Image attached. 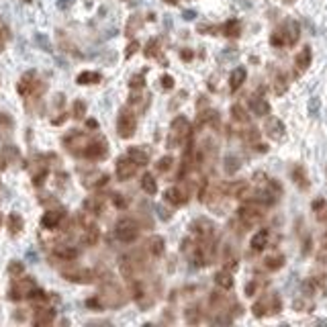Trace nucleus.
<instances>
[{
	"instance_id": "obj_1",
	"label": "nucleus",
	"mask_w": 327,
	"mask_h": 327,
	"mask_svg": "<svg viewBox=\"0 0 327 327\" xmlns=\"http://www.w3.org/2000/svg\"><path fill=\"white\" fill-rule=\"evenodd\" d=\"M115 235H117V239H121L123 244H131L137 239V235H139V225H137L133 219H121L115 227Z\"/></svg>"
},
{
	"instance_id": "obj_2",
	"label": "nucleus",
	"mask_w": 327,
	"mask_h": 327,
	"mask_svg": "<svg viewBox=\"0 0 327 327\" xmlns=\"http://www.w3.org/2000/svg\"><path fill=\"white\" fill-rule=\"evenodd\" d=\"M135 129H137V119L135 115L129 111V109H123L119 113V119H117V131L123 139H129V137L135 135Z\"/></svg>"
},
{
	"instance_id": "obj_3",
	"label": "nucleus",
	"mask_w": 327,
	"mask_h": 327,
	"mask_svg": "<svg viewBox=\"0 0 327 327\" xmlns=\"http://www.w3.org/2000/svg\"><path fill=\"white\" fill-rule=\"evenodd\" d=\"M100 301H102V305H109V307H119V305H123L125 297H123V290L119 288L117 284H109V286H105V288H102Z\"/></svg>"
},
{
	"instance_id": "obj_4",
	"label": "nucleus",
	"mask_w": 327,
	"mask_h": 327,
	"mask_svg": "<svg viewBox=\"0 0 327 327\" xmlns=\"http://www.w3.org/2000/svg\"><path fill=\"white\" fill-rule=\"evenodd\" d=\"M237 219L244 223V227H254L262 221V213H260V209L248 204V206H242V209L237 211Z\"/></svg>"
},
{
	"instance_id": "obj_5",
	"label": "nucleus",
	"mask_w": 327,
	"mask_h": 327,
	"mask_svg": "<svg viewBox=\"0 0 327 327\" xmlns=\"http://www.w3.org/2000/svg\"><path fill=\"white\" fill-rule=\"evenodd\" d=\"M33 288H35V280H33V278H21V280H16L14 282V286L8 290V297L12 299V301H19V299H23L25 295L29 297V292L33 290Z\"/></svg>"
},
{
	"instance_id": "obj_6",
	"label": "nucleus",
	"mask_w": 327,
	"mask_h": 327,
	"mask_svg": "<svg viewBox=\"0 0 327 327\" xmlns=\"http://www.w3.org/2000/svg\"><path fill=\"white\" fill-rule=\"evenodd\" d=\"M82 156L88 158V160H102V158L107 156V143H105V139H92V141H88V145H86L84 151H82Z\"/></svg>"
},
{
	"instance_id": "obj_7",
	"label": "nucleus",
	"mask_w": 327,
	"mask_h": 327,
	"mask_svg": "<svg viewBox=\"0 0 327 327\" xmlns=\"http://www.w3.org/2000/svg\"><path fill=\"white\" fill-rule=\"evenodd\" d=\"M278 33H280V37H282V41H284V45H295L297 41H299V35H301V29H299V25L295 23V21H286L280 29H276Z\"/></svg>"
},
{
	"instance_id": "obj_8",
	"label": "nucleus",
	"mask_w": 327,
	"mask_h": 327,
	"mask_svg": "<svg viewBox=\"0 0 327 327\" xmlns=\"http://www.w3.org/2000/svg\"><path fill=\"white\" fill-rule=\"evenodd\" d=\"M137 168H139V164L133 162L129 156L127 158H121V160L117 162V178L119 180H129L135 172H137Z\"/></svg>"
},
{
	"instance_id": "obj_9",
	"label": "nucleus",
	"mask_w": 327,
	"mask_h": 327,
	"mask_svg": "<svg viewBox=\"0 0 327 327\" xmlns=\"http://www.w3.org/2000/svg\"><path fill=\"white\" fill-rule=\"evenodd\" d=\"M264 131H266V135L270 137V139H274V141H280L282 137H284V123L280 121V119L272 117V119H268V121H266Z\"/></svg>"
},
{
	"instance_id": "obj_10",
	"label": "nucleus",
	"mask_w": 327,
	"mask_h": 327,
	"mask_svg": "<svg viewBox=\"0 0 327 327\" xmlns=\"http://www.w3.org/2000/svg\"><path fill=\"white\" fill-rule=\"evenodd\" d=\"M311 60H313V54H311V47H303L297 58H295V65H297V74H303L309 65H311Z\"/></svg>"
},
{
	"instance_id": "obj_11",
	"label": "nucleus",
	"mask_w": 327,
	"mask_h": 327,
	"mask_svg": "<svg viewBox=\"0 0 327 327\" xmlns=\"http://www.w3.org/2000/svg\"><path fill=\"white\" fill-rule=\"evenodd\" d=\"M246 76H248L246 67H235V70L231 72V76H229V88H231V92L242 88V84L246 82Z\"/></svg>"
},
{
	"instance_id": "obj_12",
	"label": "nucleus",
	"mask_w": 327,
	"mask_h": 327,
	"mask_svg": "<svg viewBox=\"0 0 327 327\" xmlns=\"http://www.w3.org/2000/svg\"><path fill=\"white\" fill-rule=\"evenodd\" d=\"M62 219H64V211H49V213L43 215L41 225H43L45 229H54V227L60 225V221H62Z\"/></svg>"
},
{
	"instance_id": "obj_13",
	"label": "nucleus",
	"mask_w": 327,
	"mask_h": 327,
	"mask_svg": "<svg viewBox=\"0 0 327 327\" xmlns=\"http://www.w3.org/2000/svg\"><path fill=\"white\" fill-rule=\"evenodd\" d=\"M193 231L198 235V237H209L211 233H213V223L211 221H206V219H196L195 223H193Z\"/></svg>"
},
{
	"instance_id": "obj_14",
	"label": "nucleus",
	"mask_w": 327,
	"mask_h": 327,
	"mask_svg": "<svg viewBox=\"0 0 327 327\" xmlns=\"http://www.w3.org/2000/svg\"><path fill=\"white\" fill-rule=\"evenodd\" d=\"M268 239H270V231L268 229H260L254 237H252V250H256V252H262L266 246H268Z\"/></svg>"
},
{
	"instance_id": "obj_15",
	"label": "nucleus",
	"mask_w": 327,
	"mask_h": 327,
	"mask_svg": "<svg viewBox=\"0 0 327 327\" xmlns=\"http://www.w3.org/2000/svg\"><path fill=\"white\" fill-rule=\"evenodd\" d=\"M37 86V80H35V72H29V74H25L23 78H21V84H19V92L23 94V96H27V94H31L33 92V88Z\"/></svg>"
},
{
	"instance_id": "obj_16",
	"label": "nucleus",
	"mask_w": 327,
	"mask_h": 327,
	"mask_svg": "<svg viewBox=\"0 0 327 327\" xmlns=\"http://www.w3.org/2000/svg\"><path fill=\"white\" fill-rule=\"evenodd\" d=\"M166 200L172 202L174 206H180L186 202V193H182L180 188H168L166 191Z\"/></svg>"
},
{
	"instance_id": "obj_17",
	"label": "nucleus",
	"mask_w": 327,
	"mask_h": 327,
	"mask_svg": "<svg viewBox=\"0 0 327 327\" xmlns=\"http://www.w3.org/2000/svg\"><path fill=\"white\" fill-rule=\"evenodd\" d=\"M292 180H295V184L301 188V191H307V188H309V180H307V174H305V170H303L301 166L292 168Z\"/></svg>"
},
{
	"instance_id": "obj_18",
	"label": "nucleus",
	"mask_w": 327,
	"mask_h": 327,
	"mask_svg": "<svg viewBox=\"0 0 327 327\" xmlns=\"http://www.w3.org/2000/svg\"><path fill=\"white\" fill-rule=\"evenodd\" d=\"M252 111L258 117H266V115H270V105L264 98H254L252 100Z\"/></svg>"
},
{
	"instance_id": "obj_19",
	"label": "nucleus",
	"mask_w": 327,
	"mask_h": 327,
	"mask_svg": "<svg viewBox=\"0 0 327 327\" xmlns=\"http://www.w3.org/2000/svg\"><path fill=\"white\" fill-rule=\"evenodd\" d=\"M215 282H217V286L225 288V290L233 288V278H231V274H229V272H225V270H221V272H217V274H215Z\"/></svg>"
},
{
	"instance_id": "obj_20",
	"label": "nucleus",
	"mask_w": 327,
	"mask_h": 327,
	"mask_svg": "<svg viewBox=\"0 0 327 327\" xmlns=\"http://www.w3.org/2000/svg\"><path fill=\"white\" fill-rule=\"evenodd\" d=\"M98 229L94 227V225H86V229H84V235H82V242L86 244V246H94L96 242H98Z\"/></svg>"
},
{
	"instance_id": "obj_21",
	"label": "nucleus",
	"mask_w": 327,
	"mask_h": 327,
	"mask_svg": "<svg viewBox=\"0 0 327 327\" xmlns=\"http://www.w3.org/2000/svg\"><path fill=\"white\" fill-rule=\"evenodd\" d=\"M188 129H191V125H188V119H186V117H176L174 123H172V131H174L178 137L186 135Z\"/></svg>"
},
{
	"instance_id": "obj_22",
	"label": "nucleus",
	"mask_w": 327,
	"mask_h": 327,
	"mask_svg": "<svg viewBox=\"0 0 327 327\" xmlns=\"http://www.w3.org/2000/svg\"><path fill=\"white\" fill-rule=\"evenodd\" d=\"M239 31H242V25H239L237 19H231V21H227L225 25H223V35L225 37H237Z\"/></svg>"
},
{
	"instance_id": "obj_23",
	"label": "nucleus",
	"mask_w": 327,
	"mask_h": 327,
	"mask_svg": "<svg viewBox=\"0 0 327 327\" xmlns=\"http://www.w3.org/2000/svg\"><path fill=\"white\" fill-rule=\"evenodd\" d=\"M127 156L133 160V162H137V164H139V166H145L147 162H149V156H147V153L145 151H141L139 147H131L129 149V153H127Z\"/></svg>"
},
{
	"instance_id": "obj_24",
	"label": "nucleus",
	"mask_w": 327,
	"mask_h": 327,
	"mask_svg": "<svg viewBox=\"0 0 327 327\" xmlns=\"http://www.w3.org/2000/svg\"><path fill=\"white\" fill-rule=\"evenodd\" d=\"M56 319V313L51 311V309H45V311H37V315H35V325H49L51 321Z\"/></svg>"
},
{
	"instance_id": "obj_25",
	"label": "nucleus",
	"mask_w": 327,
	"mask_h": 327,
	"mask_svg": "<svg viewBox=\"0 0 327 327\" xmlns=\"http://www.w3.org/2000/svg\"><path fill=\"white\" fill-rule=\"evenodd\" d=\"M239 166H242V162H239L237 156H227L225 160H223V170H225L227 174H235V172L239 170Z\"/></svg>"
},
{
	"instance_id": "obj_26",
	"label": "nucleus",
	"mask_w": 327,
	"mask_h": 327,
	"mask_svg": "<svg viewBox=\"0 0 327 327\" xmlns=\"http://www.w3.org/2000/svg\"><path fill=\"white\" fill-rule=\"evenodd\" d=\"M252 311H254V315L256 317H264L266 313H270V305H268V297H264V299H260L258 303H254V307H252Z\"/></svg>"
},
{
	"instance_id": "obj_27",
	"label": "nucleus",
	"mask_w": 327,
	"mask_h": 327,
	"mask_svg": "<svg viewBox=\"0 0 327 327\" xmlns=\"http://www.w3.org/2000/svg\"><path fill=\"white\" fill-rule=\"evenodd\" d=\"M21 229H23V217L16 215V213H12V215L8 217V231H10L12 235H16V233H21Z\"/></svg>"
},
{
	"instance_id": "obj_28",
	"label": "nucleus",
	"mask_w": 327,
	"mask_h": 327,
	"mask_svg": "<svg viewBox=\"0 0 327 327\" xmlns=\"http://www.w3.org/2000/svg\"><path fill=\"white\" fill-rule=\"evenodd\" d=\"M141 188H143L147 195H156V193H158V182L153 180L151 174H145V176L141 178Z\"/></svg>"
},
{
	"instance_id": "obj_29",
	"label": "nucleus",
	"mask_w": 327,
	"mask_h": 327,
	"mask_svg": "<svg viewBox=\"0 0 327 327\" xmlns=\"http://www.w3.org/2000/svg\"><path fill=\"white\" fill-rule=\"evenodd\" d=\"M231 119H233V121H239V123H248L250 121V117L246 115V109L242 105H233L231 107Z\"/></svg>"
},
{
	"instance_id": "obj_30",
	"label": "nucleus",
	"mask_w": 327,
	"mask_h": 327,
	"mask_svg": "<svg viewBox=\"0 0 327 327\" xmlns=\"http://www.w3.org/2000/svg\"><path fill=\"white\" fill-rule=\"evenodd\" d=\"M149 252H151L153 256H162V254H164V239H162L160 235H153V237L149 239Z\"/></svg>"
},
{
	"instance_id": "obj_31",
	"label": "nucleus",
	"mask_w": 327,
	"mask_h": 327,
	"mask_svg": "<svg viewBox=\"0 0 327 327\" xmlns=\"http://www.w3.org/2000/svg\"><path fill=\"white\" fill-rule=\"evenodd\" d=\"M282 264H284V256H280V254L266 258V262H264V266L268 270H278V268H282Z\"/></svg>"
},
{
	"instance_id": "obj_32",
	"label": "nucleus",
	"mask_w": 327,
	"mask_h": 327,
	"mask_svg": "<svg viewBox=\"0 0 327 327\" xmlns=\"http://www.w3.org/2000/svg\"><path fill=\"white\" fill-rule=\"evenodd\" d=\"M272 88H274V94H276V96H282L286 92V88H288L286 78L284 76H276V80L272 82Z\"/></svg>"
},
{
	"instance_id": "obj_33",
	"label": "nucleus",
	"mask_w": 327,
	"mask_h": 327,
	"mask_svg": "<svg viewBox=\"0 0 327 327\" xmlns=\"http://www.w3.org/2000/svg\"><path fill=\"white\" fill-rule=\"evenodd\" d=\"M96 82H100V74L96 72H82L78 76V84H96Z\"/></svg>"
},
{
	"instance_id": "obj_34",
	"label": "nucleus",
	"mask_w": 327,
	"mask_h": 327,
	"mask_svg": "<svg viewBox=\"0 0 327 327\" xmlns=\"http://www.w3.org/2000/svg\"><path fill=\"white\" fill-rule=\"evenodd\" d=\"M56 256H60L62 260H76L78 250H74V248H58L56 250Z\"/></svg>"
},
{
	"instance_id": "obj_35",
	"label": "nucleus",
	"mask_w": 327,
	"mask_h": 327,
	"mask_svg": "<svg viewBox=\"0 0 327 327\" xmlns=\"http://www.w3.org/2000/svg\"><path fill=\"white\" fill-rule=\"evenodd\" d=\"M8 39H10V31H8V27L4 25V21L0 19V51L4 49V45H6Z\"/></svg>"
},
{
	"instance_id": "obj_36",
	"label": "nucleus",
	"mask_w": 327,
	"mask_h": 327,
	"mask_svg": "<svg viewBox=\"0 0 327 327\" xmlns=\"http://www.w3.org/2000/svg\"><path fill=\"white\" fill-rule=\"evenodd\" d=\"M172 164H174V160H172L170 156H164V158L156 164V168H158V172H168V170L172 168Z\"/></svg>"
},
{
	"instance_id": "obj_37",
	"label": "nucleus",
	"mask_w": 327,
	"mask_h": 327,
	"mask_svg": "<svg viewBox=\"0 0 327 327\" xmlns=\"http://www.w3.org/2000/svg\"><path fill=\"white\" fill-rule=\"evenodd\" d=\"M84 113H86V105H84L82 100H76V102H74V117H76V119H82Z\"/></svg>"
},
{
	"instance_id": "obj_38",
	"label": "nucleus",
	"mask_w": 327,
	"mask_h": 327,
	"mask_svg": "<svg viewBox=\"0 0 327 327\" xmlns=\"http://www.w3.org/2000/svg\"><path fill=\"white\" fill-rule=\"evenodd\" d=\"M258 288H260V282H258V280L248 282V284H246V295H248V297H254L256 292H258Z\"/></svg>"
},
{
	"instance_id": "obj_39",
	"label": "nucleus",
	"mask_w": 327,
	"mask_h": 327,
	"mask_svg": "<svg viewBox=\"0 0 327 327\" xmlns=\"http://www.w3.org/2000/svg\"><path fill=\"white\" fill-rule=\"evenodd\" d=\"M162 88H166V90H170V88H174V78L172 76H162Z\"/></svg>"
},
{
	"instance_id": "obj_40",
	"label": "nucleus",
	"mask_w": 327,
	"mask_h": 327,
	"mask_svg": "<svg viewBox=\"0 0 327 327\" xmlns=\"http://www.w3.org/2000/svg\"><path fill=\"white\" fill-rule=\"evenodd\" d=\"M319 260H321V262H327V235L323 237V242H321V252H319Z\"/></svg>"
},
{
	"instance_id": "obj_41",
	"label": "nucleus",
	"mask_w": 327,
	"mask_h": 327,
	"mask_svg": "<svg viewBox=\"0 0 327 327\" xmlns=\"http://www.w3.org/2000/svg\"><path fill=\"white\" fill-rule=\"evenodd\" d=\"M129 86L131 88H143V76H133Z\"/></svg>"
},
{
	"instance_id": "obj_42",
	"label": "nucleus",
	"mask_w": 327,
	"mask_h": 327,
	"mask_svg": "<svg viewBox=\"0 0 327 327\" xmlns=\"http://www.w3.org/2000/svg\"><path fill=\"white\" fill-rule=\"evenodd\" d=\"M303 290H305V295H307V297H311V295H313V290H315V282H313V280H307V282L303 284Z\"/></svg>"
},
{
	"instance_id": "obj_43",
	"label": "nucleus",
	"mask_w": 327,
	"mask_h": 327,
	"mask_svg": "<svg viewBox=\"0 0 327 327\" xmlns=\"http://www.w3.org/2000/svg\"><path fill=\"white\" fill-rule=\"evenodd\" d=\"M8 272H10V274H23V264H21V262H12V264L8 266Z\"/></svg>"
},
{
	"instance_id": "obj_44",
	"label": "nucleus",
	"mask_w": 327,
	"mask_h": 327,
	"mask_svg": "<svg viewBox=\"0 0 327 327\" xmlns=\"http://www.w3.org/2000/svg\"><path fill=\"white\" fill-rule=\"evenodd\" d=\"M244 137H246V139H248V141H256V139H258V137H260V133H258L256 129H248V131L244 133Z\"/></svg>"
},
{
	"instance_id": "obj_45",
	"label": "nucleus",
	"mask_w": 327,
	"mask_h": 327,
	"mask_svg": "<svg viewBox=\"0 0 327 327\" xmlns=\"http://www.w3.org/2000/svg\"><path fill=\"white\" fill-rule=\"evenodd\" d=\"M317 111H319V100L317 98H311V102H309V113L317 115Z\"/></svg>"
},
{
	"instance_id": "obj_46",
	"label": "nucleus",
	"mask_w": 327,
	"mask_h": 327,
	"mask_svg": "<svg viewBox=\"0 0 327 327\" xmlns=\"http://www.w3.org/2000/svg\"><path fill=\"white\" fill-rule=\"evenodd\" d=\"M139 19H137V16H133V19H131V23H129V27H127V33H129V35H131V33L137 29V27H139Z\"/></svg>"
},
{
	"instance_id": "obj_47",
	"label": "nucleus",
	"mask_w": 327,
	"mask_h": 327,
	"mask_svg": "<svg viewBox=\"0 0 327 327\" xmlns=\"http://www.w3.org/2000/svg\"><path fill=\"white\" fill-rule=\"evenodd\" d=\"M137 47H139V45H137L135 41H133V43H131V45L127 47V58H131V56L135 54V51H137Z\"/></svg>"
},
{
	"instance_id": "obj_48",
	"label": "nucleus",
	"mask_w": 327,
	"mask_h": 327,
	"mask_svg": "<svg viewBox=\"0 0 327 327\" xmlns=\"http://www.w3.org/2000/svg\"><path fill=\"white\" fill-rule=\"evenodd\" d=\"M158 213H160V217H162L164 221H168V219H170V215L166 213V209H164V206H158Z\"/></svg>"
},
{
	"instance_id": "obj_49",
	"label": "nucleus",
	"mask_w": 327,
	"mask_h": 327,
	"mask_svg": "<svg viewBox=\"0 0 327 327\" xmlns=\"http://www.w3.org/2000/svg\"><path fill=\"white\" fill-rule=\"evenodd\" d=\"M182 60H193V54H188V51H182Z\"/></svg>"
},
{
	"instance_id": "obj_50",
	"label": "nucleus",
	"mask_w": 327,
	"mask_h": 327,
	"mask_svg": "<svg viewBox=\"0 0 327 327\" xmlns=\"http://www.w3.org/2000/svg\"><path fill=\"white\" fill-rule=\"evenodd\" d=\"M184 19H195V12H184Z\"/></svg>"
},
{
	"instance_id": "obj_51",
	"label": "nucleus",
	"mask_w": 327,
	"mask_h": 327,
	"mask_svg": "<svg viewBox=\"0 0 327 327\" xmlns=\"http://www.w3.org/2000/svg\"><path fill=\"white\" fill-rule=\"evenodd\" d=\"M284 2H286V4H290V2H295V0H284Z\"/></svg>"
},
{
	"instance_id": "obj_52",
	"label": "nucleus",
	"mask_w": 327,
	"mask_h": 327,
	"mask_svg": "<svg viewBox=\"0 0 327 327\" xmlns=\"http://www.w3.org/2000/svg\"><path fill=\"white\" fill-rule=\"evenodd\" d=\"M25 2H31V0H25Z\"/></svg>"
}]
</instances>
